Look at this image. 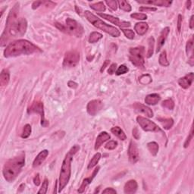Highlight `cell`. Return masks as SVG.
<instances>
[{
  "mask_svg": "<svg viewBox=\"0 0 194 194\" xmlns=\"http://www.w3.org/2000/svg\"><path fill=\"white\" fill-rule=\"evenodd\" d=\"M99 15L100 17H102L104 19L107 20V21H110L112 24L117 25V26L120 27L121 28L123 27H130V23L128 22V21H121L119 20V18H115L112 15H106V14H103V13H99Z\"/></svg>",
  "mask_w": 194,
  "mask_h": 194,
  "instance_id": "7c38bea8",
  "label": "cell"
},
{
  "mask_svg": "<svg viewBox=\"0 0 194 194\" xmlns=\"http://www.w3.org/2000/svg\"><path fill=\"white\" fill-rule=\"evenodd\" d=\"M140 4L146 5H155V6H162V7H169L171 5L172 1H168V0H140L137 1Z\"/></svg>",
  "mask_w": 194,
  "mask_h": 194,
  "instance_id": "5bb4252c",
  "label": "cell"
},
{
  "mask_svg": "<svg viewBox=\"0 0 194 194\" xmlns=\"http://www.w3.org/2000/svg\"><path fill=\"white\" fill-rule=\"evenodd\" d=\"M147 148H148L150 153H151L153 156H155V155L158 154L159 146H158V143H155V142H150V143H149L148 144H147Z\"/></svg>",
  "mask_w": 194,
  "mask_h": 194,
  "instance_id": "4316f807",
  "label": "cell"
},
{
  "mask_svg": "<svg viewBox=\"0 0 194 194\" xmlns=\"http://www.w3.org/2000/svg\"><path fill=\"white\" fill-rule=\"evenodd\" d=\"M157 119L162 124V127L165 130L171 129L174 124V120L171 118H157Z\"/></svg>",
  "mask_w": 194,
  "mask_h": 194,
  "instance_id": "d4e9b609",
  "label": "cell"
},
{
  "mask_svg": "<svg viewBox=\"0 0 194 194\" xmlns=\"http://www.w3.org/2000/svg\"><path fill=\"white\" fill-rule=\"evenodd\" d=\"M193 19H194V16L192 15L191 18H190V29H193V27H194Z\"/></svg>",
  "mask_w": 194,
  "mask_h": 194,
  "instance_id": "9f6ffc18",
  "label": "cell"
},
{
  "mask_svg": "<svg viewBox=\"0 0 194 194\" xmlns=\"http://www.w3.org/2000/svg\"><path fill=\"white\" fill-rule=\"evenodd\" d=\"M170 32V28L168 27H166L164 28L162 30V31L160 33V36L158 39V43H157V48H156V53H158L161 49L163 45L165 44V40H166L167 37H168V34H169Z\"/></svg>",
  "mask_w": 194,
  "mask_h": 194,
  "instance_id": "ac0fdd59",
  "label": "cell"
},
{
  "mask_svg": "<svg viewBox=\"0 0 194 194\" xmlns=\"http://www.w3.org/2000/svg\"><path fill=\"white\" fill-rule=\"evenodd\" d=\"M156 10L157 8L154 7H145V6H143V7L140 8V11H155Z\"/></svg>",
  "mask_w": 194,
  "mask_h": 194,
  "instance_id": "bcb514c9",
  "label": "cell"
},
{
  "mask_svg": "<svg viewBox=\"0 0 194 194\" xmlns=\"http://www.w3.org/2000/svg\"><path fill=\"white\" fill-rule=\"evenodd\" d=\"M148 43H149V48L148 52H147L146 57L147 58H150L153 55L154 53V46H155V40L153 36L149 38L148 40Z\"/></svg>",
  "mask_w": 194,
  "mask_h": 194,
  "instance_id": "f1b7e54d",
  "label": "cell"
},
{
  "mask_svg": "<svg viewBox=\"0 0 194 194\" xmlns=\"http://www.w3.org/2000/svg\"><path fill=\"white\" fill-rule=\"evenodd\" d=\"M103 38V35L99 32H93L90 33L89 36V43H95Z\"/></svg>",
  "mask_w": 194,
  "mask_h": 194,
  "instance_id": "f546056e",
  "label": "cell"
},
{
  "mask_svg": "<svg viewBox=\"0 0 194 194\" xmlns=\"http://www.w3.org/2000/svg\"><path fill=\"white\" fill-rule=\"evenodd\" d=\"M137 187H138V185L136 180H130L125 183L124 187V190L125 193L132 194V193H134L135 192L137 191Z\"/></svg>",
  "mask_w": 194,
  "mask_h": 194,
  "instance_id": "ffe728a7",
  "label": "cell"
},
{
  "mask_svg": "<svg viewBox=\"0 0 194 194\" xmlns=\"http://www.w3.org/2000/svg\"><path fill=\"white\" fill-rule=\"evenodd\" d=\"M48 186V180H47V179H45L44 181L43 182V184H42V187H41L40 190L39 191H38V193H43V194L46 193V192H47Z\"/></svg>",
  "mask_w": 194,
  "mask_h": 194,
  "instance_id": "60d3db41",
  "label": "cell"
},
{
  "mask_svg": "<svg viewBox=\"0 0 194 194\" xmlns=\"http://www.w3.org/2000/svg\"><path fill=\"white\" fill-rule=\"evenodd\" d=\"M100 158H101V154L99 153H97L94 155V156L92 158V159L90 160L89 165H88V169H92L93 168H94L95 166L98 164Z\"/></svg>",
  "mask_w": 194,
  "mask_h": 194,
  "instance_id": "83f0119b",
  "label": "cell"
},
{
  "mask_svg": "<svg viewBox=\"0 0 194 194\" xmlns=\"http://www.w3.org/2000/svg\"><path fill=\"white\" fill-rule=\"evenodd\" d=\"M75 8H76V11H77V13H78L79 15H81V8H78V6H76L75 7Z\"/></svg>",
  "mask_w": 194,
  "mask_h": 194,
  "instance_id": "680465c9",
  "label": "cell"
},
{
  "mask_svg": "<svg viewBox=\"0 0 194 194\" xmlns=\"http://www.w3.org/2000/svg\"><path fill=\"white\" fill-rule=\"evenodd\" d=\"M103 193L115 194V193H117V192H116V190H114V189L112 188V187H108V188H106V189H105V190H103Z\"/></svg>",
  "mask_w": 194,
  "mask_h": 194,
  "instance_id": "c3c4849f",
  "label": "cell"
},
{
  "mask_svg": "<svg viewBox=\"0 0 194 194\" xmlns=\"http://www.w3.org/2000/svg\"><path fill=\"white\" fill-rule=\"evenodd\" d=\"M128 71H129V69H128V68L126 66V65H120L119 67H118V70L115 71V74H116L117 75L124 74H126Z\"/></svg>",
  "mask_w": 194,
  "mask_h": 194,
  "instance_id": "74e56055",
  "label": "cell"
},
{
  "mask_svg": "<svg viewBox=\"0 0 194 194\" xmlns=\"http://www.w3.org/2000/svg\"><path fill=\"white\" fill-rule=\"evenodd\" d=\"M162 105L165 108H168L169 110H173L174 107H175V103L172 99H166L165 101H163V103H162Z\"/></svg>",
  "mask_w": 194,
  "mask_h": 194,
  "instance_id": "d590c367",
  "label": "cell"
},
{
  "mask_svg": "<svg viewBox=\"0 0 194 194\" xmlns=\"http://www.w3.org/2000/svg\"><path fill=\"white\" fill-rule=\"evenodd\" d=\"M130 61L133 65L139 68H144V47L131 48L130 49Z\"/></svg>",
  "mask_w": 194,
  "mask_h": 194,
  "instance_id": "8992f818",
  "label": "cell"
},
{
  "mask_svg": "<svg viewBox=\"0 0 194 194\" xmlns=\"http://www.w3.org/2000/svg\"><path fill=\"white\" fill-rule=\"evenodd\" d=\"M181 24H182V16H181V15H179L178 19V32H180V31H181Z\"/></svg>",
  "mask_w": 194,
  "mask_h": 194,
  "instance_id": "f907efd6",
  "label": "cell"
},
{
  "mask_svg": "<svg viewBox=\"0 0 194 194\" xmlns=\"http://www.w3.org/2000/svg\"><path fill=\"white\" fill-rule=\"evenodd\" d=\"M10 80V74L7 69H3L0 74V84L2 86L8 85Z\"/></svg>",
  "mask_w": 194,
  "mask_h": 194,
  "instance_id": "cb8c5ba5",
  "label": "cell"
},
{
  "mask_svg": "<svg viewBox=\"0 0 194 194\" xmlns=\"http://www.w3.org/2000/svg\"><path fill=\"white\" fill-rule=\"evenodd\" d=\"M116 68H117V64L116 63H113L112 65H111V66L109 67L108 70V73L109 74H113L114 73H115V71H116Z\"/></svg>",
  "mask_w": 194,
  "mask_h": 194,
  "instance_id": "f6af8a7d",
  "label": "cell"
},
{
  "mask_svg": "<svg viewBox=\"0 0 194 194\" xmlns=\"http://www.w3.org/2000/svg\"><path fill=\"white\" fill-rule=\"evenodd\" d=\"M133 108L136 110L137 112L142 113L143 115H145L146 116H147L148 118H153V112L152 111V109L150 108H149L148 106H146V105L141 104V103H136L133 105Z\"/></svg>",
  "mask_w": 194,
  "mask_h": 194,
  "instance_id": "9a60e30c",
  "label": "cell"
},
{
  "mask_svg": "<svg viewBox=\"0 0 194 194\" xmlns=\"http://www.w3.org/2000/svg\"><path fill=\"white\" fill-rule=\"evenodd\" d=\"M84 15L86 18V19L91 23L92 24L94 27L98 28V29L102 30L104 32L108 33L109 35H111L113 37H118L120 36L121 33L120 31L117 29L115 27L111 26V25L107 24L106 23H105L104 21H102L101 19H99V18H97L96 15L91 13L89 11H84Z\"/></svg>",
  "mask_w": 194,
  "mask_h": 194,
  "instance_id": "5b68a950",
  "label": "cell"
},
{
  "mask_svg": "<svg viewBox=\"0 0 194 194\" xmlns=\"http://www.w3.org/2000/svg\"><path fill=\"white\" fill-rule=\"evenodd\" d=\"M28 114H38L41 117V125L43 127H46L48 123L45 119L44 116V109H43V103L40 101H35L32 103V105L28 108Z\"/></svg>",
  "mask_w": 194,
  "mask_h": 194,
  "instance_id": "9c48e42d",
  "label": "cell"
},
{
  "mask_svg": "<svg viewBox=\"0 0 194 194\" xmlns=\"http://www.w3.org/2000/svg\"><path fill=\"white\" fill-rule=\"evenodd\" d=\"M153 80H152V77L150 74H143L139 78V82L143 85H147L152 83Z\"/></svg>",
  "mask_w": 194,
  "mask_h": 194,
  "instance_id": "836d02e7",
  "label": "cell"
},
{
  "mask_svg": "<svg viewBox=\"0 0 194 194\" xmlns=\"http://www.w3.org/2000/svg\"><path fill=\"white\" fill-rule=\"evenodd\" d=\"M105 3L107 4V6H108L110 8H112V9L113 10V11H116L117 9H118V2H117L116 1H115V0H106L105 1Z\"/></svg>",
  "mask_w": 194,
  "mask_h": 194,
  "instance_id": "f35d334b",
  "label": "cell"
},
{
  "mask_svg": "<svg viewBox=\"0 0 194 194\" xmlns=\"http://www.w3.org/2000/svg\"><path fill=\"white\" fill-rule=\"evenodd\" d=\"M148 29H149L148 24L145 22L137 23V24H135L134 26V30L136 31V32L137 33V34L140 35V36L144 35L145 33L147 32Z\"/></svg>",
  "mask_w": 194,
  "mask_h": 194,
  "instance_id": "603a6c76",
  "label": "cell"
},
{
  "mask_svg": "<svg viewBox=\"0 0 194 194\" xmlns=\"http://www.w3.org/2000/svg\"><path fill=\"white\" fill-rule=\"evenodd\" d=\"M111 138L110 135L108 134L107 132L103 131L99 134V136L97 137L96 140V143H95V150H97L99 149V147L103 145V143H105V141L108 140Z\"/></svg>",
  "mask_w": 194,
  "mask_h": 194,
  "instance_id": "d6986e66",
  "label": "cell"
},
{
  "mask_svg": "<svg viewBox=\"0 0 194 194\" xmlns=\"http://www.w3.org/2000/svg\"><path fill=\"white\" fill-rule=\"evenodd\" d=\"M109 63H110V60H105V62L103 63V66H102L101 69H100V71H101L102 73H103V71H104V70L105 69V68H106V67L108 66V65H109Z\"/></svg>",
  "mask_w": 194,
  "mask_h": 194,
  "instance_id": "db71d44e",
  "label": "cell"
},
{
  "mask_svg": "<svg viewBox=\"0 0 194 194\" xmlns=\"http://www.w3.org/2000/svg\"><path fill=\"white\" fill-rule=\"evenodd\" d=\"M31 131H32V129H31V126L30 124H26L24 127V129H23L22 134H21V137L24 139H27V137H29V136L31 135Z\"/></svg>",
  "mask_w": 194,
  "mask_h": 194,
  "instance_id": "e575fe53",
  "label": "cell"
},
{
  "mask_svg": "<svg viewBox=\"0 0 194 194\" xmlns=\"http://www.w3.org/2000/svg\"><path fill=\"white\" fill-rule=\"evenodd\" d=\"M19 4L17 3L10 11L8 15L6 26L4 33L1 36V46L6 44L9 37H18L24 36L27 28V22L25 18L18 19Z\"/></svg>",
  "mask_w": 194,
  "mask_h": 194,
  "instance_id": "6da1fadb",
  "label": "cell"
},
{
  "mask_svg": "<svg viewBox=\"0 0 194 194\" xmlns=\"http://www.w3.org/2000/svg\"><path fill=\"white\" fill-rule=\"evenodd\" d=\"M68 86L71 88H73V89H75V88L78 87V83H75V82L74 81H69L68 83Z\"/></svg>",
  "mask_w": 194,
  "mask_h": 194,
  "instance_id": "11a10c76",
  "label": "cell"
},
{
  "mask_svg": "<svg viewBox=\"0 0 194 194\" xmlns=\"http://www.w3.org/2000/svg\"><path fill=\"white\" fill-rule=\"evenodd\" d=\"M66 30L67 33L77 37H81L83 34V27L81 24L75 20L71 18H67L66 19Z\"/></svg>",
  "mask_w": 194,
  "mask_h": 194,
  "instance_id": "52a82bcc",
  "label": "cell"
},
{
  "mask_svg": "<svg viewBox=\"0 0 194 194\" xmlns=\"http://www.w3.org/2000/svg\"><path fill=\"white\" fill-rule=\"evenodd\" d=\"M45 3V2H42V1H36L32 4V8L33 9H36L39 6H40L41 4H43Z\"/></svg>",
  "mask_w": 194,
  "mask_h": 194,
  "instance_id": "681fc988",
  "label": "cell"
},
{
  "mask_svg": "<svg viewBox=\"0 0 194 194\" xmlns=\"http://www.w3.org/2000/svg\"><path fill=\"white\" fill-rule=\"evenodd\" d=\"M90 8H93V10L96 11H105V6L103 3V2H99L94 3V4H90Z\"/></svg>",
  "mask_w": 194,
  "mask_h": 194,
  "instance_id": "d6a6232c",
  "label": "cell"
},
{
  "mask_svg": "<svg viewBox=\"0 0 194 194\" xmlns=\"http://www.w3.org/2000/svg\"><path fill=\"white\" fill-rule=\"evenodd\" d=\"M137 121L141 127L142 129L146 132H155L161 131V129L158 128V125L150 120L143 118L142 116H138L137 118Z\"/></svg>",
  "mask_w": 194,
  "mask_h": 194,
  "instance_id": "30bf717a",
  "label": "cell"
},
{
  "mask_svg": "<svg viewBox=\"0 0 194 194\" xmlns=\"http://www.w3.org/2000/svg\"><path fill=\"white\" fill-rule=\"evenodd\" d=\"M48 155V151L46 150H43L40 153L37 155V156L35 158L34 161L33 162V168H36V167L40 166L43 162L45 161V159L46 158V157Z\"/></svg>",
  "mask_w": 194,
  "mask_h": 194,
  "instance_id": "44dd1931",
  "label": "cell"
},
{
  "mask_svg": "<svg viewBox=\"0 0 194 194\" xmlns=\"http://www.w3.org/2000/svg\"><path fill=\"white\" fill-rule=\"evenodd\" d=\"M193 81V73L190 72L188 74L185 75L183 78H180L178 80V83L182 88L183 89H188L191 86L192 83Z\"/></svg>",
  "mask_w": 194,
  "mask_h": 194,
  "instance_id": "2e32d148",
  "label": "cell"
},
{
  "mask_svg": "<svg viewBox=\"0 0 194 194\" xmlns=\"http://www.w3.org/2000/svg\"><path fill=\"white\" fill-rule=\"evenodd\" d=\"M41 50L34 44L26 40H19L10 43L4 51L6 58L16 57L21 55H30Z\"/></svg>",
  "mask_w": 194,
  "mask_h": 194,
  "instance_id": "7a4b0ae2",
  "label": "cell"
},
{
  "mask_svg": "<svg viewBox=\"0 0 194 194\" xmlns=\"http://www.w3.org/2000/svg\"><path fill=\"white\" fill-rule=\"evenodd\" d=\"M188 63L190 64V66H193V56L192 55L191 56H190V59L188 60Z\"/></svg>",
  "mask_w": 194,
  "mask_h": 194,
  "instance_id": "6f0895ef",
  "label": "cell"
},
{
  "mask_svg": "<svg viewBox=\"0 0 194 194\" xmlns=\"http://www.w3.org/2000/svg\"><path fill=\"white\" fill-rule=\"evenodd\" d=\"M128 158L130 163L135 164L139 160L140 155H139V150L136 143L133 140L130 142L129 148H128Z\"/></svg>",
  "mask_w": 194,
  "mask_h": 194,
  "instance_id": "8fae6325",
  "label": "cell"
},
{
  "mask_svg": "<svg viewBox=\"0 0 194 194\" xmlns=\"http://www.w3.org/2000/svg\"><path fill=\"white\" fill-rule=\"evenodd\" d=\"M133 137H134L135 139H137V140H138V139L140 138V133H139L138 129L137 128H133Z\"/></svg>",
  "mask_w": 194,
  "mask_h": 194,
  "instance_id": "f5cc1de1",
  "label": "cell"
},
{
  "mask_svg": "<svg viewBox=\"0 0 194 194\" xmlns=\"http://www.w3.org/2000/svg\"><path fill=\"white\" fill-rule=\"evenodd\" d=\"M100 169V167H97V168H95V170L93 171V174H92V175L90 177H89V178H85L84 180H83V183H82L81 186L80 187L79 190H78V193H82L84 192L85 189L87 187V186H89V185L90 184V183H92V181H93V178L96 177V175L98 174L99 171Z\"/></svg>",
  "mask_w": 194,
  "mask_h": 194,
  "instance_id": "e0dca14e",
  "label": "cell"
},
{
  "mask_svg": "<svg viewBox=\"0 0 194 194\" xmlns=\"http://www.w3.org/2000/svg\"><path fill=\"white\" fill-rule=\"evenodd\" d=\"M193 125H192L191 129H190V134H189V136L187 137L186 141H185V143H184V148H187V147L189 146L190 141H191V140L193 139Z\"/></svg>",
  "mask_w": 194,
  "mask_h": 194,
  "instance_id": "7bdbcfd3",
  "label": "cell"
},
{
  "mask_svg": "<svg viewBox=\"0 0 194 194\" xmlns=\"http://www.w3.org/2000/svg\"><path fill=\"white\" fill-rule=\"evenodd\" d=\"M80 53L76 50L67 52L65 55L63 67L65 68H74L79 63Z\"/></svg>",
  "mask_w": 194,
  "mask_h": 194,
  "instance_id": "ba28073f",
  "label": "cell"
},
{
  "mask_svg": "<svg viewBox=\"0 0 194 194\" xmlns=\"http://www.w3.org/2000/svg\"><path fill=\"white\" fill-rule=\"evenodd\" d=\"M103 107V104L100 100L95 99L89 102V103L87 104V107H86V110L90 115L94 116L99 112L101 111Z\"/></svg>",
  "mask_w": 194,
  "mask_h": 194,
  "instance_id": "4fadbf2b",
  "label": "cell"
},
{
  "mask_svg": "<svg viewBox=\"0 0 194 194\" xmlns=\"http://www.w3.org/2000/svg\"><path fill=\"white\" fill-rule=\"evenodd\" d=\"M55 25H56V27L57 28H58V30H60V31H62V32L67 33L66 27L64 26V25H62L61 24H59V23H56V24H55Z\"/></svg>",
  "mask_w": 194,
  "mask_h": 194,
  "instance_id": "7dc6e473",
  "label": "cell"
},
{
  "mask_svg": "<svg viewBox=\"0 0 194 194\" xmlns=\"http://www.w3.org/2000/svg\"><path fill=\"white\" fill-rule=\"evenodd\" d=\"M158 62L159 64L162 65V66L167 67L169 65V61L167 59V54L166 51H163L159 56V58H158Z\"/></svg>",
  "mask_w": 194,
  "mask_h": 194,
  "instance_id": "1f68e13d",
  "label": "cell"
},
{
  "mask_svg": "<svg viewBox=\"0 0 194 194\" xmlns=\"http://www.w3.org/2000/svg\"><path fill=\"white\" fill-rule=\"evenodd\" d=\"M111 131L114 135H115V136H116L117 137L119 138L120 140H125L127 139L126 134L124 133V130H122L121 128H119V127H118V126L114 127V128H112L111 129Z\"/></svg>",
  "mask_w": 194,
  "mask_h": 194,
  "instance_id": "484cf974",
  "label": "cell"
},
{
  "mask_svg": "<svg viewBox=\"0 0 194 194\" xmlns=\"http://www.w3.org/2000/svg\"><path fill=\"white\" fill-rule=\"evenodd\" d=\"M122 32L124 33V34L125 35L127 38L130 40H133L135 36V33L133 32V31L130 29H124V28H121Z\"/></svg>",
  "mask_w": 194,
  "mask_h": 194,
  "instance_id": "8d00e7d4",
  "label": "cell"
},
{
  "mask_svg": "<svg viewBox=\"0 0 194 194\" xmlns=\"http://www.w3.org/2000/svg\"><path fill=\"white\" fill-rule=\"evenodd\" d=\"M131 18H134V19L137 20H146L147 19V15L145 14H143V13H133V14H131Z\"/></svg>",
  "mask_w": 194,
  "mask_h": 194,
  "instance_id": "b9f144b4",
  "label": "cell"
},
{
  "mask_svg": "<svg viewBox=\"0 0 194 194\" xmlns=\"http://www.w3.org/2000/svg\"><path fill=\"white\" fill-rule=\"evenodd\" d=\"M117 146H118V143H117L116 141H115V140H110L109 142H108V143L105 144V148L107 149V150H113L116 148Z\"/></svg>",
  "mask_w": 194,
  "mask_h": 194,
  "instance_id": "ab89813d",
  "label": "cell"
},
{
  "mask_svg": "<svg viewBox=\"0 0 194 194\" xmlns=\"http://www.w3.org/2000/svg\"><path fill=\"white\" fill-rule=\"evenodd\" d=\"M118 2V6L123 11H127V12H129V11H131V6L129 3L127 1H124V0H120V1L117 2Z\"/></svg>",
  "mask_w": 194,
  "mask_h": 194,
  "instance_id": "4dcf8cb0",
  "label": "cell"
},
{
  "mask_svg": "<svg viewBox=\"0 0 194 194\" xmlns=\"http://www.w3.org/2000/svg\"><path fill=\"white\" fill-rule=\"evenodd\" d=\"M193 38H191V39H190L189 41H187V43L186 53H187V56H189L190 52L193 50Z\"/></svg>",
  "mask_w": 194,
  "mask_h": 194,
  "instance_id": "ee69618b",
  "label": "cell"
},
{
  "mask_svg": "<svg viewBox=\"0 0 194 194\" xmlns=\"http://www.w3.org/2000/svg\"><path fill=\"white\" fill-rule=\"evenodd\" d=\"M80 150V146L78 145L74 146L72 148L69 150L68 153L65 155L64 160H63L62 165H61V171H60L59 176V187H58V192H61L63 189L66 187L69 182L71 178V162H72L73 156Z\"/></svg>",
  "mask_w": 194,
  "mask_h": 194,
  "instance_id": "277c9868",
  "label": "cell"
},
{
  "mask_svg": "<svg viewBox=\"0 0 194 194\" xmlns=\"http://www.w3.org/2000/svg\"><path fill=\"white\" fill-rule=\"evenodd\" d=\"M161 100V97L157 93H153V94L148 95L145 99L146 104L150 105H156L158 102Z\"/></svg>",
  "mask_w": 194,
  "mask_h": 194,
  "instance_id": "7402d4cb",
  "label": "cell"
},
{
  "mask_svg": "<svg viewBox=\"0 0 194 194\" xmlns=\"http://www.w3.org/2000/svg\"><path fill=\"white\" fill-rule=\"evenodd\" d=\"M33 182H34V184L36 186H39L40 183V175L37 174V175L35 176V178H33Z\"/></svg>",
  "mask_w": 194,
  "mask_h": 194,
  "instance_id": "816d5d0a",
  "label": "cell"
},
{
  "mask_svg": "<svg viewBox=\"0 0 194 194\" xmlns=\"http://www.w3.org/2000/svg\"><path fill=\"white\" fill-rule=\"evenodd\" d=\"M25 164V153H21L19 155L10 158L5 164L2 173L5 179L8 182H12L21 173V169Z\"/></svg>",
  "mask_w": 194,
  "mask_h": 194,
  "instance_id": "3957f363",
  "label": "cell"
},
{
  "mask_svg": "<svg viewBox=\"0 0 194 194\" xmlns=\"http://www.w3.org/2000/svg\"><path fill=\"white\" fill-rule=\"evenodd\" d=\"M187 4V9H190V5H191V1H187L186 2Z\"/></svg>",
  "mask_w": 194,
  "mask_h": 194,
  "instance_id": "91938a15",
  "label": "cell"
}]
</instances>
